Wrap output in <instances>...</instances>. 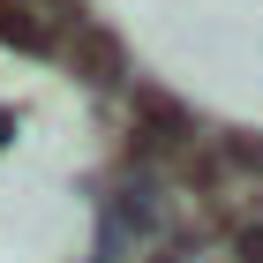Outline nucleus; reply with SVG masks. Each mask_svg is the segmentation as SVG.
<instances>
[{"instance_id": "f257e3e1", "label": "nucleus", "mask_w": 263, "mask_h": 263, "mask_svg": "<svg viewBox=\"0 0 263 263\" xmlns=\"http://www.w3.org/2000/svg\"><path fill=\"white\" fill-rule=\"evenodd\" d=\"M68 61H83V76H98V83H113V76H121V61H113V38H83V45H68Z\"/></svg>"}, {"instance_id": "f03ea898", "label": "nucleus", "mask_w": 263, "mask_h": 263, "mask_svg": "<svg viewBox=\"0 0 263 263\" xmlns=\"http://www.w3.org/2000/svg\"><path fill=\"white\" fill-rule=\"evenodd\" d=\"M226 151H233V158H241V165H263V136H233V143H226Z\"/></svg>"}]
</instances>
